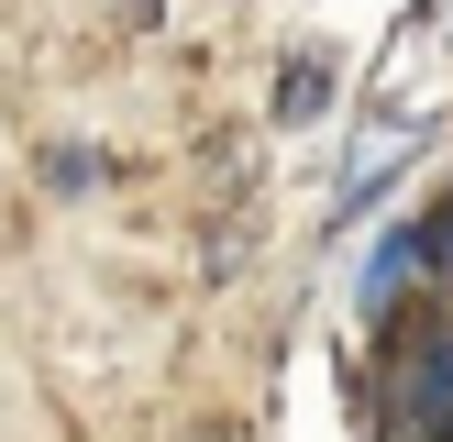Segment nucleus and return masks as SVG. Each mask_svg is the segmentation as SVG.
Returning a JSON list of instances; mask_svg holds the SVG:
<instances>
[{"instance_id":"1","label":"nucleus","mask_w":453,"mask_h":442,"mask_svg":"<svg viewBox=\"0 0 453 442\" xmlns=\"http://www.w3.org/2000/svg\"><path fill=\"white\" fill-rule=\"evenodd\" d=\"M398 409H410L420 442H453V343H420L410 376H398Z\"/></svg>"},{"instance_id":"2","label":"nucleus","mask_w":453,"mask_h":442,"mask_svg":"<svg viewBox=\"0 0 453 442\" xmlns=\"http://www.w3.org/2000/svg\"><path fill=\"white\" fill-rule=\"evenodd\" d=\"M432 255H442L432 232H388V243H376V265H365V287H354V299H365L376 321H388V309L410 299V277H432Z\"/></svg>"},{"instance_id":"3","label":"nucleus","mask_w":453,"mask_h":442,"mask_svg":"<svg viewBox=\"0 0 453 442\" xmlns=\"http://www.w3.org/2000/svg\"><path fill=\"white\" fill-rule=\"evenodd\" d=\"M321 88H332V78H321V56H299V66H288V100H277V110H288V122H310V110H321Z\"/></svg>"}]
</instances>
